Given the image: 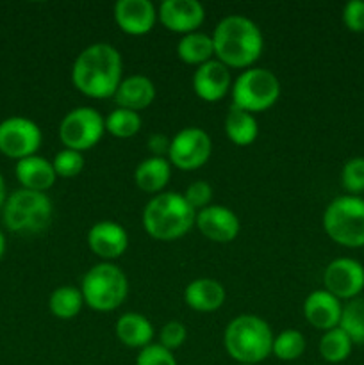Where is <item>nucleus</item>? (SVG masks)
I'll return each mask as SVG.
<instances>
[{
    "mask_svg": "<svg viewBox=\"0 0 364 365\" xmlns=\"http://www.w3.org/2000/svg\"><path fill=\"white\" fill-rule=\"evenodd\" d=\"M121 81L123 59L109 43H93L75 57L71 66V84L88 98H113Z\"/></svg>",
    "mask_w": 364,
    "mask_h": 365,
    "instance_id": "f257e3e1",
    "label": "nucleus"
},
{
    "mask_svg": "<svg viewBox=\"0 0 364 365\" xmlns=\"http://www.w3.org/2000/svg\"><path fill=\"white\" fill-rule=\"evenodd\" d=\"M214 59L231 70H248L256 64L264 48L259 25L241 14H231L218 21L213 32Z\"/></svg>",
    "mask_w": 364,
    "mask_h": 365,
    "instance_id": "f03ea898",
    "label": "nucleus"
},
{
    "mask_svg": "<svg viewBox=\"0 0 364 365\" xmlns=\"http://www.w3.org/2000/svg\"><path fill=\"white\" fill-rule=\"evenodd\" d=\"M143 228L156 241L170 242L184 237L196 221V210L184 195L164 191L153 196L143 209Z\"/></svg>",
    "mask_w": 364,
    "mask_h": 365,
    "instance_id": "7ed1b4c3",
    "label": "nucleus"
},
{
    "mask_svg": "<svg viewBox=\"0 0 364 365\" xmlns=\"http://www.w3.org/2000/svg\"><path fill=\"white\" fill-rule=\"evenodd\" d=\"M223 346L228 356L238 364L257 365L271 355L273 334L263 317L241 314L225 328Z\"/></svg>",
    "mask_w": 364,
    "mask_h": 365,
    "instance_id": "20e7f679",
    "label": "nucleus"
},
{
    "mask_svg": "<svg viewBox=\"0 0 364 365\" xmlns=\"http://www.w3.org/2000/svg\"><path fill=\"white\" fill-rule=\"evenodd\" d=\"M52 217L54 205L46 192L18 189L7 196L2 207V221L13 234H41L52 223Z\"/></svg>",
    "mask_w": 364,
    "mask_h": 365,
    "instance_id": "39448f33",
    "label": "nucleus"
},
{
    "mask_svg": "<svg viewBox=\"0 0 364 365\" xmlns=\"http://www.w3.org/2000/svg\"><path fill=\"white\" fill-rule=\"evenodd\" d=\"M84 305L96 312L120 309L128 296V278L114 262H98L86 271L81 282Z\"/></svg>",
    "mask_w": 364,
    "mask_h": 365,
    "instance_id": "423d86ee",
    "label": "nucleus"
},
{
    "mask_svg": "<svg viewBox=\"0 0 364 365\" xmlns=\"http://www.w3.org/2000/svg\"><path fill=\"white\" fill-rule=\"evenodd\" d=\"M323 230L335 245L364 248V198L343 195L332 200L323 212Z\"/></svg>",
    "mask_w": 364,
    "mask_h": 365,
    "instance_id": "0eeeda50",
    "label": "nucleus"
},
{
    "mask_svg": "<svg viewBox=\"0 0 364 365\" xmlns=\"http://www.w3.org/2000/svg\"><path fill=\"white\" fill-rule=\"evenodd\" d=\"M282 86L277 75L266 68L252 66L243 70L232 82V106L246 113H263L271 109L280 98Z\"/></svg>",
    "mask_w": 364,
    "mask_h": 365,
    "instance_id": "6e6552de",
    "label": "nucleus"
},
{
    "mask_svg": "<svg viewBox=\"0 0 364 365\" xmlns=\"http://www.w3.org/2000/svg\"><path fill=\"white\" fill-rule=\"evenodd\" d=\"M106 134L103 116L88 106L75 107L64 114L59 123V139L64 148L75 152H88L95 148Z\"/></svg>",
    "mask_w": 364,
    "mask_h": 365,
    "instance_id": "1a4fd4ad",
    "label": "nucleus"
},
{
    "mask_svg": "<svg viewBox=\"0 0 364 365\" xmlns=\"http://www.w3.org/2000/svg\"><path fill=\"white\" fill-rule=\"evenodd\" d=\"M213 153V141L203 128L186 127L171 138L168 160L171 168L182 171H195L207 164Z\"/></svg>",
    "mask_w": 364,
    "mask_h": 365,
    "instance_id": "9d476101",
    "label": "nucleus"
},
{
    "mask_svg": "<svg viewBox=\"0 0 364 365\" xmlns=\"http://www.w3.org/2000/svg\"><path fill=\"white\" fill-rule=\"evenodd\" d=\"M41 141V128L29 118L11 116L0 123V153L16 163L38 155Z\"/></svg>",
    "mask_w": 364,
    "mask_h": 365,
    "instance_id": "9b49d317",
    "label": "nucleus"
},
{
    "mask_svg": "<svg viewBox=\"0 0 364 365\" xmlns=\"http://www.w3.org/2000/svg\"><path fill=\"white\" fill-rule=\"evenodd\" d=\"M325 291L341 302V299L359 298L364 291V266L355 259L339 257L332 260L323 271Z\"/></svg>",
    "mask_w": 364,
    "mask_h": 365,
    "instance_id": "f8f14e48",
    "label": "nucleus"
},
{
    "mask_svg": "<svg viewBox=\"0 0 364 365\" xmlns=\"http://www.w3.org/2000/svg\"><path fill=\"white\" fill-rule=\"evenodd\" d=\"M157 18L175 34H191L202 27L206 9L198 0H164L157 7Z\"/></svg>",
    "mask_w": 364,
    "mask_h": 365,
    "instance_id": "ddd939ff",
    "label": "nucleus"
},
{
    "mask_svg": "<svg viewBox=\"0 0 364 365\" xmlns=\"http://www.w3.org/2000/svg\"><path fill=\"white\" fill-rule=\"evenodd\" d=\"M195 225L203 237L213 242H220V245L232 242L241 230V223L234 210L225 205H213V203L196 212Z\"/></svg>",
    "mask_w": 364,
    "mask_h": 365,
    "instance_id": "4468645a",
    "label": "nucleus"
},
{
    "mask_svg": "<svg viewBox=\"0 0 364 365\" xmlns=\"http://www.w3.org/2000/svg\"><path fill=\"white\" fill-rule=\"evenodd\" d=\"M88 246L102 262H114L127 252L128 234L116 221H98L88 230Z\"/></svg>",
    "mask_w": 364,
    "mask_h": 365,
    "instance_id": "2eb2a0df",
    "label": "nucleus"
},
{
    "mask_svg": "<svg viewBox=\"0 0 364 365\" xmlns=\"http://www.w3.org/2000/svg\"><path fill=\"white\" fill-rule=\"evenodd\" d=\"M113 13L120 31L128 36L148 34L159 21L157 7L150 0H118Z\"/></svg>",
    "mask_w": 364,
    "mask_h": 365,
    "instance_id": "dca6fc26",
    "label": "nucleus"
},
{
    "mask_svg": "<svg viewBox=\"0 0 364 365\" xmlns=\"http://www.w3.org/2000/svg\"><path fill=\"white\" fill-rule=\"evenodd\" d=\"M231 89V71L218 59H211L209 63L196 68V71L193 73V91L203 102H220Z\"/></svg>",
    "mask_w": 364,
    "mask_h": 365,
    "instance_id": "f3484780",
    "label": "nucleus"
},
{
    "mask_svg": "<svg viewBox=\"0 0 364 365\" xmlns=\"http://www.w3.org/2000/svg\"><path fill=\"white\" fill-rule=\"evenodd\" d=\"M343 305L325 289L313 291L303 302V317L313 328L321 331L334 330L341 321Z\"/></svg>",
    "mask_w": 364,
    "mask_h": 365,
    "instance_id": "a211bd4d",
    "label": "nucleus"
},
{
    "mask_svg": "<svg viewBox=\"0 0 364 365\" xmlns=\"http://www.w3.org/2000/svg\"><path fill=\"white\" fill-rule=\"evenodd\" d=\"M156 95V84L152 82V78H148L146 75H128L118 86L113 100L116 107L139 113L152 106Z\"/></svg>",
    "mask_w": 364,
    "mask_h": 365,
    "instance_id": "6ab92c4d",
    "label": "nucleus"
},
{
    "mask_svg": "<svg viewBox=\"0 0 364 365\" xmlns=\"http://www.w3.org/2000/svg\"><path fill=\"white\" fill-rule=\"evenodd\" d=\"M227 299L225 287L214 278H196L184 289V302L195 312H216Z\"/></svg>",
    "mask_w": 364,
    "mask_h": 365,
    "instance_id": "aec40b11",
    "label": "nucleus"
},
{
    "mask_svg": "<svg viewBox=\"0 0 364 365\" xmlns=\"http://www.w3.org/2000/svg\"><path fill=\"white\" fill-rule=\"evenodd\" d=\"M14 173H16L21 189H29V191L36 192L50 191L57 180L52 160L39 155H32L27 157V159L18 160Z\"/></svg>",
    "mask_w": 364,
    "mask_h": 365,
    "instance_id": "412c9836",
    "label": "nucleus"
},
{
    "mask_svg": "<svg viewBox=\"0 0 364 365\" xmlns=\"http://www.w3.org/2000/svg\"><path fill=\"white\" fill-rule=\"evenodd\" d=\"M114 334L121 344L132 349H143L153 341L152 323L138 312L121 314L114 324Z\"/></svg>",
    "mask_w": 364,
    "mask_h": 365,
    "instance_id": "4be33fe9",
    "label": "nucleus"
},
{
    "mask_svg": "<svg viewBox=\"0 0 364 365\" xmlns=\"http://www.w3.org/2000/svg\"><path fill=\"white\" fill-rule=\"evenodd\" d=\"M171 180V164L166 157H152L141 160L134 170V184L148 195L164 192V187Z\"/></svg>",
    "mask_w": 364,
    "mask_h": 365,
    "instance_id": "5701e85b",
    "label": "nucleus"
},
{
    "mask_svg": "<svg viewBox=\"0 0 364 365\" xmlns=\"http://www.w3.org/2000/svg\"><path fill=\"white\" fill-rule=\"evenodd\" d=\"M225 134L236 146H250L259 135V123L252 113L231 106L223 121Z\"/></svg>",
    "mask_w": 364,
    "mask_h": 365,
    "instance_id": "b1692460",
    "label": "nucleus"
},
{
    "mask_svg": "<svg viewBox=\"0 0 364 365\" xmlns=\"http://www.w3.org/2000/svg\"><path fill=\"white\" fill-rule=\"evenodd\" d=\"M177 56L182 63L189 64V66H202L214 59L213 38L200 31L181 36L177 43Z\"/></svg>",
    "mask_w": 364,
    "mask_h": 365,
    "instance_id": "393cba45",
    "label": "nucleus"
},
{
    "mask_svg": "<svg viewBox=\"0 0 364 365\" xmlns=\"http://www.w3.org/2000/svg\"><path fill=\"white\" fill-rule=\"evenodd\" d=\"M84 307V298L79 287L74 285H61L50 294L49 298V310L57 319H74L81 314Z\"/></svg>",
    "mask_w": 364,
    "mask_h": 365,
    "instance_id": "a878e982",
    "label": "nucleus"
},
{
    "mask_svg": "<svg viewBox=\"0 0 364 365\" xmlns=\"http://www.w3.org/2000/svg\"><path fill=\"white\" fill-rule=\"evenodd\" d=\"M353 349V342L350 341L348 335L341 330V328H334V330L323 331L318 344V351L320 356L328 364H341L350 356Z\"/></svg>",
    "mask_w": 364,
    "mask_h": 365,
    "instance_id": "bb28decb",
    "label": "nucleus"
},
{
    "mask_svg": "<svg viewBox=\"0 0 364 365\" xmlns=\"http://www.w3.org/2000/svg\"><path fill=\"white\" fill-rule=\"evenodd\" d=\"M103 123H106V132L113 138L131 139L141 130L143 121L139 113L123 109V107H116L103 118Z\"/></svg>",
    "mask_w": 364,
    "mask_h": 365,
    "instance_id": "cd10ccee",
    "label": "nucleus"
},
{
    "mask_svg": "<svg viewBox=\"0 0 364 365\" xmlns=\"http://www.w3.org/2000/svg\"><path fill=\"white\" fill-rule=\"evenodd\" d=\"M339 328L353 344H364V298H353L343 305Z\"/></svg>",
    "mask_w": 364,
    "mask_h": 365,
    "instance_id": "c85d7f7f",
    "label": "nucleus"
},
{
    "mask_svg": "<svg viewBox=\"0 0 364 365\" xmlns=\"http://www.w3.org/2000/svg\"><path fill=\"white\" fill-rule=\"evenodd\" d=\"M305 351V337L298 330H284L273 337L271 353L282 362L298 360Z\"/></svg>",
    "mask_w": 364,
    "mask_h": 365,
    "instance_id": "c756f323",
    "label": "nucleus"
},
{
    "mask_svg": "<svg viewBox=\"0 0 364 365\" xmlns=\"http://www.w3.org/2000/svg\"><path fill=\"white\" fill-rule=\"evenodd\" d=\"M341 184L346 195L360 196L364 192V157H352L341 170Z\"/></svg>",
    "mask_w": 364,
    "mask_h": 365,
    "instance_id": "7c9ffc66",
    "label": "nucleus"
},
{
    "mask_svg": "<svg viewBox=\"0 0 364 365\" xmlns=\"http://www.w3.org/2000/svg\"><path fill=\"white\" fill-rule=\"evenodd\" d=\"M52 166L57 177L74 178L81 175L82 170H84V155L81 152H75V150L63 148L61 152L56 153Z\"/></svg>",
    "mask_w": 364,
    "mask_h": 365,
    "instance_id": "2f4dec72",
    "label": "nucleus"
},
{
    "mask_svg": "<svg viewBox=\"0 0 364 365\" xmlns=\"http://www.w3.org/2000/svg\"><path fill=\"white\" fill-rule=\"evenodd\" d=\"M136 365H177L173 351L163 348V346L157 342V344H150L146 348L139 349V355L136 359Z\"/></svg>",
    "mask_w": 364,
    "mask_h": 365,
    "instance_id": "473e14b6",
    "label": "nucleus"
},
{
    "mask_svg": "<svg viewBox=\"0 0 364 365\" xmlns=\"http://www.w3.org/2000/svg\"><path fill=\"white\" fill-rule=\"evenodd\" d=\"M186 339H188V330H186L184 323H181V321H168L159 331V344L163 348L170 349V351L181 348Z\"/></svg>",
    "mask_w": 364,
    "mask_h": 365,
    "instance_id": "72a5a7b5",
    "label": "nucleus"
},
{
    "mask_svg": "<svg viewBox=\"0 0 364 365\" xmlns=\"http://www.w3.org/2000/svg\"><path fill=\"white\" fill-rule=\"evenodd\" d=\"M184 198L195 210H202L211 205L213 200V187L206 180H195L184 191Z\"/></svg>",
    "mask_w": 364,
    "mask_h": 365,
    "instance_id": "f704fd0d",
    "label": "nucleus"
},
{
    "mask_svg": "<svg viewBox=\"0 0 364 365\" xmlns=\"http://www.w3.org/2000/svg\"><path fill=\"white\" fill-rule=\"evenodd\" d=\"M343 24L350 32H364V0H350L343 7Z\"/></svg>",
    "mask_w": 364,
    "mask_h": 365,
    "instance_id": "c9c22d12",
    "label": "nucleus"
},
{
    "mask_svg": "<svg viewBox=\"0 0 364 365\" xmlns=\"http://www.w3.org/2000/svg\"><path fill=\"white\" fill-rule=\"evenodd\" d=\"M171 139L164 134H152L148 138V152L152 153V157H168V150H170Z\"/></svg>",
    "mask_w": 364,
    "mask_h": 365,
    "instance_id": "e433bc0d",
    "label": "nucleus"
},
{
    "mask_svg": "<svg viewBox=\"0 0 364 365\" xmlns=\"http://www.w3.org/2000/svg\"><path fill=\"white\" fill-rule=\"evenodd\" d=\"M7 200V191H6V180H4L2 173H0V210H2L4 203Z\"/></svg>",
    "mask_w": 364,
    "mask_h": 365,
    "instance_id": "4c0bfd02",
    "label": "nucleus"
},
{
    "mask_svg": "<svg viewBox=\"0 0 364 365\" xmlns=\"http://www.w3.org/2000/svg\"><path fill=\"white\" fill-rule=\"evenodd\" d=\"M4 253H6V237H4V232L0 230V259L4 257Z\"/></svg>",
    "mask_w": 364,
    "mask_h": 365,
    "instance_id": "58836bf2",
    "label": "nucleus"
},
{
    "mask_svg": "<svg viewBox=\"0 0 364 365\" xmlns=\"http://www.w3.org/2000/svg\"><path fill=\"white\" fill-rule=\"evenodd\" d=\"M238 365H252V364H238Z\"/></svg>",
    "mask_w": 364,
    "mask_h": 365,
    "instance_id": "ea45409f",
    "label": "nucleus"
}]
</instances>
